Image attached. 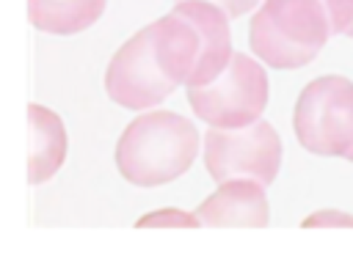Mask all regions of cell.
I'll list each match as a JSON object with an SVG mask.
<instances>
[{
	"mask_svg": "<svg viewBox=\"0 0 353 264\" xmlns=\"http://www.w3.org/2000/svg\"><path fill=\"white\" fill-rule=\"evenodd\" d=\"M331 16V30L334 33H347L353 25V0H323Z\"/></svg>",
	"mask_w": 353,
	"mask_h": 264,
	"instance_id": "obj_12",
	"label": "cell"
},
{
	"mask_svg": "<svg viewBox=\"0 0 353 264\" xmlns=\"http://www.w3.org/2000/svg\"><path fill=\"white\" fill-rule=\"evenodd\" d=\"M28 121H30V154H28V182L44 184L52 179L69 151L66 126L58 113H52L44 104H28Z\"/></svg>",
	"mask_w": 353,
	"mask_h": 264,
	"instance_id": "obj_9",
	"label": "cell"
},
{
	"mask_svg": "<svg viewBox=\"0 0 353 264\" xmlns=\"http://www.w3.org/2000/svg\"><path fill=\"white\" fill-rule=\"evenodd\" d=\"M108 0H28V16L36 30L52 36H72L91 28Z\"/></svg>",
	"mask_w": 353,
	"mask_h": 264,
	"instance_id": "obj_10",
	"label": "cell"
},
{
	"mask_svg": "<svg viewBox=\"0 0 353 264\" xmlns=\"http://www.w3.org/2000/svg\"><path fill=\"white\" fill-rule=\"evenodd\" d=\"M188 102L193 113L223 129H237L259 121L268 104V74L245 52H234L229 66L207 85H190Z\"/></svg>",
	"mask_w": 353,
	"mask_h": 264,
	"instance_id": "obj_4",
	"label": "cell"
},
{
	"mask_svg": "<svg viewBox=\"0 0 353 264\" xmlns=\"http://www.w3.org/2000/svg\"><path fill=\"white\" fill-rule=\"evenodd\" d=\"M179 88L171 82V77L163 72L149 25H143L138 33H132L110 58L105 69V94L110 102L127 107V110H152L163 99H168Z\"/></svg>",
	"mask_w": 353,
	"mask_h": 264,
	"instance_id": "obj_6",
	"label": "cell"
},
{
	"mask_svg": "<svg viewBox=\"0 0 353 264\" xmlns=\"http://www.w3.org/2000/svg\"><path fill=\"white\" fill-rule=\"evenodd\" d=\"M347 36H350V38H353V25H350V30H347Z\"/></svg>",
	"mask_w": 353,
	"mask_h": 264,
	"instance_id": "obj_16",
	"label": "cell"
},
{
	"mask_svg": "<svg viewBox=\"0 0 353 264\" xmlns=\"http://www.w3.org/2000/svg\"><path fill=\"white\" fill-rule=\"evenodd\" d=\"M201 143H204V168L212 182L251 176L268 187L279 173L281 138L273 129V124H268L265 118L237 129L210 126Z\"/></svg>",
	"mask_w": 353,
	"mask_h": 264,
	"instance_id": "obj_5",
	"label": "cell"
},
{
	"mask_svg": "<svg viewBox=\"0 0 353 264\" xmlns=\"http://www.w3.org/2000/svg\"><path fill=\"white\" fill-rule=\"evenodd\" d=\"M353 226V214H342V212H314L303 220V226Z\"/></svg>",
	"mask_w": 353,
	"mask_h": 264,
	"instance_id": "obj_13",
	"label": "cell"
},
{
	"mask_svg": "<svg viewBox=\"0 0 353 264\" xmlns=\"http://www.w3.org/2000/svg\"><path fill=\"white\" fill-rule=\"evenodd\" d=\"M199 154V129L174 110L135 116L119 143L116 168L135 187H160L179 179Z\"/></svg>",
	"mask_w": 353,
	"mask_h": 264,
	"instance_id": "obj_1",
	"label": "cell"
},
{
	"mask_svg": "<svg viewBox=\"0 0 353 264\" xmlns=\"http://www.w3.org/2000/svg\"><path fill=\"white\" fill-rule=\"evenodd\" d=\"M298 143L320 157H347L353 148V80L323 74L303 85L292 110Z\"/></svg>",
	"mask_w": 353,
	"mask_h": 264,
	"instance_id": "obj_3",
	"label": "cell"
},
{
	"mask_svg": "<svg viewBox=\"0 0 353 264\" xmlns=\"http://www.w3.org/2000/svg\"><path fill=\"white\" fill-rule=\"evenodd\" d=\"M334 36L323 0H265L248 25L251 52L273 69H301Z\"/></svg>",
	"mask_w": 353,
	"mask_h": 264,
	"instance_id": "obj_2",
	"label": "cell"
},
{
	"mask_svg": "<svg viewBox=\"0 0 353 264\" xmlns=\"http://www.w3.org/2000/svg\"><path fill=\"white\" fill-rule=\"evenodd\" d=\"M210 3L221 6L229 16H243V14H248L251 8H256L262 0H210Z\"/></svg>",
	"mask_w": 353,
	"mask_h": 264,
	"instance_id": "obj_14",
	"label": "cell"
},
{
	"mask_svg": "<svg viewBox=\"0 0 353 264\" xmlns=\"http://www.w3.org/2000/svg\"><path fill=\"white\" fill-rule=\"evenodd\" d=\"M171 11L190 19L201 33V58L188 80V88L212 82L229 66V60L234 55L232 33H229V14L210 0H176V6Z\"/></svg>",
	"mask_w": 353,
	"mask_h": 264,
	"instance_id": "obj_8",
	"label": "cell"
},
{
	"mask_svg": "<svg viewBox=\"0 0 353 264\" xmlns=\"http://www.w3.org/2000/svg\"><path fill=\"white\" fill-rule=\"evenodd\" d=\"M138 226H201L196 214L188 212H176V209H160V212H149L138 220Z\"/></svg>",
	"mask_w": 353,
	"mask_h": 264,
	"instance_id": "obj_11",
	"label": "cell"
},
{
	"mask_svg": "<svg viewBox=\"0 0 353 264\" xmlns=\"http://www.w3.org/2000/svg\"><path fill=\"white\" fill-rule=\"evenodd\" d=\"M347 160H350V162H353V148H350V151H347Z\"/></svg>",
	"mask_w": 353,
	"mask_h": 264,
	"instance_id": "obj_15",
	"label": "cell"
},
{
	"mask_svg": "<svg viewBox=\"0 0 353 264\" xmlns=\"http://www.w3.org/2000/svg\"><path fill=\"white\" fill-rule=\"evenodd\" d=\"M201 226L212 228H265L270 223V206L265 195V184L251 176H234L218 182L215 192L207 195L196 212Z\"/></svg>",
	"mask_w": 353,
	"mask_h": 264,
	"instance_id": "obj_7",
	"label": "cell"
}]
</instances>
